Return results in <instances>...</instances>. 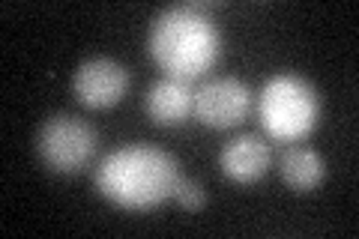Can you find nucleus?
<instances>
[{"mask_svg":"<svg viewBox=\"0 0 359 239\" xmlns=\"http://www.w3.org/2000/svg\"><path fill=\"white\" fill-rule=\"evenodd\" d=\"M174 198H177L180 207L189 210V212H198V210L207 207V191H204V186L195 183V179H186V177H180V183L174 189Z\"/></svg>","mask_w":359,"mask_h":239,"instance_id":"9d476101","label":"nucleus"},{"mask_svg":"<svg viewBox=\"0 0 359 239\" xmlns=\"http://www.w3.org/2000/svg\"><path fill=\"white\" fill-rule=\"evenodd\" d=\"M144 108H147L150 120L162 129H174L195 114V90L189 87V81L180 78H162V81L150 84L147 96H144Z\"/></svg>","mask_w":359,"mask_h":239,"instance_id":"6e6552de","label":"nucleus"},{"mask_svg":"<svg viewBox=\"0 0 359 239\" xmlns=\"http://www.w3.org/2000/svg\"><path fill=\"white\" fill-rule=\"evenodd\" d=\"M278 174H282L285 186H290L294 191H311L327 177V162H323V156L314 146L294 144L278 158Z\"/></svg>","mask_w":359,"mask_h":239,"instance_id":"1a4fd4ad","label":"nucleus"},{"mask_svg":"<svg viewBox=\"0 0 359 239\" xmlns=\"http://www.w3.org/2000/svg\"><path fill=\"white\" fill-rule=\"evenodd\" d=\"M147 48L153 63L180 81H195L216 66L222 33L204 4H177L162 9L150 25Z\"/></svg>","mask_w":359,"mask_h":239,"instance_id":"f03ea898","label":"nucleus"},{"mask_svg":"<svg viewBox=\"0 0 359 239\" xmlns=\"http://www.w3.org/2000/svg\"><path fill=\"white\" fill-rule=\"evenodd\" d=\"M72 90L87 108H111L126 96L129 69L111 57H90L72 75Z\"/></svg>","mask_w":359,"mask_h":239,"instance_id":"423d86ee","label":"nucleus"},{"mask_svg":"<svg viewBox=\"0 0 359 239\" xmlns=\"http://www.w3.org/2000/svg\"><path fill=\"white\" fill-rule=\"evenodd\" d=\"M36 153L54 174H78L96 153V132L72 114H51L36 135Z\"/></svg>","mask_w":359,"mask_h":239,"instance_id":"20e7f679","label":"nucleus"},{"mask_svg":"<svg viewBox=\"0 0 359 239\" xmlns=\"http://www.w3.org/2000/svg\"><path fill=\"white\" fill-rule=\"evenodd\" d=\"M219 165L224 170V177H231L233 183H255L261 179L269 165H273V146H269L261 135H237L222 146Z\"/></svg>","mask_w":359,"mask_h":239,"instance_id":"0eeeda50","label":"nucleus"},{"mask_svg":"<svg viewBox=\"0 0 359 239\" xmlns=\"http://www.w3.org/2000/svg\"><path fill=\"white\" fill-rule=\"evenodd\" d=\"M257 117L273 141L297 144L309 138L320 120V96L297 72H278L261 87Z\"/></svg>","mask_w":359,"mask_h":239,"instance_id":"7ed1b4c3","label":"nucleus"},{"mask_svg":"<svg viewBox=\"0 0 359 239\" xmlns=\"http://www.w3.org/2000/svg\"><path fill=\"white\" fill-rule=\"evenodd\" d=\"M180 162L153 144H123L96 168V189L105 200L132 212H147L174 198Z\"/></svg>","mask_w":359,"mask_h":239,"instance_id":"f257e3e1","label":"nucleus"},{"mask_svg":"<svg viewBox=\"0 0 359 239\" xmlns=\"http://www.w3.org/2000/svg\"><path fill=\"white\" fill-rule=\"evenodd\" d=\"M249 111H252V90L233 75L210 78L195 93V117L210 129L240 126L249 117Z\"/></svg>","mask_w":359,"mask_h":239,"instance_id":"39448f33","label":"nucleus"}]
</instances>
